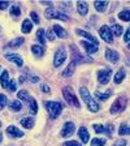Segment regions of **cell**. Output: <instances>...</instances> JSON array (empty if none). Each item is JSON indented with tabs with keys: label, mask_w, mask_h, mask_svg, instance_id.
<instances>
[{
	"label": "cell",
	"mask_w": 130,
	"mask_h": 146,
	"mask_svg": "<svg viewBox=\"0 0 130 146\" xmlns=\"http://www.w3.org/2000/svg\"><path fill=\"white\" fill-rule=\"evenodd\" d=\"M63 95H64V98H65V100H67L70 106L76 107V108H79V107H81V104H79V100L77 99L76 94H74V91L72 90V88H69V86H65V88L63 89Z\"/></svg>",
	"instance_id": "1"
},
{
	"label": "cell",
	"mask_w": 130,
	"mask_h": 146,
	"mask_svg": "<svg viewBox=\"0 0 130 146\" xmlns=\"http://www.w3.org/2000/svg\"><path fill=\"white\" fill-rule=\"evenodd\" d=\"M44 106H46V108H47V111L49 112L52 119L57 117L61 113V111H63V104H61L60 102H53V100L51 102V100H49V102H46Z\"/></svg>",
	"instance_id": "2"
},
{
	"label": "cell",
	"mask_w": 130,
	"mask_h": 146,
	"mask_svg": "<svg viewBox=\"0 0 130 146\" xmlns=\"http://www.w3.org/2000/svg\"><path fill=\"white\" fill-rule=\"evenodd\" d=\"M126 106H127V99H126V97H120V98H117V99L113 102L112 107H111V113L116 115V113L122 112V111L126 108Z\"/></svg>",
	"instance_id": "3"
},
{
	"label": "cell",
	"mask_w": 130,
	"mask_h": 146,
	"mask_svg": "<svg viewBox=\"0 0 130 146\" xmlns=\"http://www.w3.org/2000/svg\"><path fill=\"white\" fill-rule=\"evenodd\" d=\"M70 50H72V56H73V60L76 61L77 64H79V63H91L92 61V59L91 58H88V56H83V55L81 54V52L78 51V50L74 47V46H70Z\"/></svg>",
	"instance_id": "4"
},
{
	"label": "cell",
	"mask_w": 130,
	"mask_h": 146,
	"mask_svg": "<svg viewBox=\"0 0 130 146\" xmlns=\"http://www.w3.org/2000/svg\"><path fill=\"white\" fill-rule=\"evenodd\" d=\"M46 17L47 18H59V20H63V21H69V17H68L65 13L59 12L53 8H48L46 9Z\"/></svg>",
	"instance_id": "5"
},
{
	"label": "cell",
	"mask_w": 130,
	"mask_h": 146,
	"mask_svg": "<svg viewBox=\"0 0 130 146\" xmlns=\"http://www.w3.org/2000/svg\"><path fill=\"white\" fill-rule=\"evenodd\" d=\"M65 59H67V52H65V50L63 48V47H59L57 51L55 52V58H53V65L56 68H59L61 65V64L65 61Z\"/></svg>",
	"instance_id": "6"
},
{
	"label": "cell",
	"mask_w": 130,
	"mask_h": 146,
	"mask_svg": "<svg viewBox=\"0 0 130 146\" xmlns=\"http://www.w3.org/2000/svg\"><path fill=\"white\" fill-rule=\"evenodd\" d=\"M99 34H100L102 39H103L104 42H107V43H113V34H112L111 29H109L107 25H104V26L100 27Z\"/></svg>",
	"instance_id": "7"
},
{
	"label": "cell",
	"mask_w": 130,
	"mask_h": 146,
	"mask_svg": "<svg viewBox=\"0 0 130 146\" xmlns=\"http://www.w3.org/2000/svg\"><path fill=\"white\" fill-rule=\"evenodd\" d=\"M111 74H112V70L111 69H102L98 72V81L102 85H106L108 84L109 80H111Z\"/></svg>",
	"instance_id": "8"
},
{
	"label": "cell",
	"mask_w": 130,
	"mask_h": 146,
	"mask_svg": "<svg viewBox=\"0 0 130 146\" xmlns=\"http://www.w3.org/2000/svg\"><path fill=\"white\" fill-rule=\"evenodd\" d=\"M74 131H76L74 124H73V123H70V121H68V123H65V124H64V127H63V129H61L60 134H61V137H70L73 133H74Z\"/></svg>",
	"instance_id": "9"
},
{
	"label": "cell",
	"mask_w": 130,
	"mask_h": 146,
	"mask_svg": "<svg viewBox=\"0 0 130 146\" xmlns=\"http://www.w3.org/2000/svg\"><path fill=\"white\" fill-rule=\"evenodd\" d=\"M79 43H81V46L86 50V52H87V54H90V55L95 54V52L99 50V46H98V44H94V43L86 42V40H81Z\"/></svg>",
	"instance_id": "10"
},
{
	"label": "cell",
	"mask_w": 130,
	"mask_h": 146,
	"mask_svg": "<svg viewBox=\"0 0 130 146\" xmlns=\"http://www.w3.org/2000/svg\"><path fill=\"white\" fill-rule=\"evenodd\" d=\"M106 59L111 63H117L120 60V55L117 54V51H113L111 48H107L106 50Z\"/></svg>",
	"instance_id": "11"
},
{
	"label": "cell",
	"mask_w": 130,
	"mask_h": 146,
	"mask_svg": "<svg viewBox=\"0 0 130 146\" xmlns=\"http://www.w3.org/2000/svg\"><path fill=\"white\" fill-rule=\"evenodd\" d=\"M7 134H9L11 137H16V138L24 137V132L20 131L17 127H13V125H11V127L7 128Z\"/></svg>",
	"instance_id": "12"
},
{
	"label": "cell",
	"mask_w": 130,
	"mask_h": 146,
	"mask_svg": "<svg viewBox=\"0 0 130 146\" xmlns=\"http://www.w3.org/2000/svg\"><path fill=\"white\" fill-rule=\"evenodd\" d=\"M5 58L8 59L9 61H13L15 64H17L18 67H22V65H24V60H22L17 54H5Z\"/></svg>",
	"instance_id": "13"
},
{
	"label": "cell",
	"mask_w": 130,
	"mask_h": 146,
	"mask_svg": "<svg viewBox=\"0 0 130 146\" xmlns=\"http://www.w3.org/2000/svg\"><path fill=\"white\" fill-rule=\"evenodd\" d=\"M76 65H77V63H76L74 60L70 61V64L68 65L67 69H64L63 76H64V77H72L73 74H74V70H76Z\"/></svg>",
	"instance_id": "14"
},
{
	"label": "cell",
	"mask_w": 130,
	"mask_h": 146,
	"mask_svg": "<svg viewBox=\"0 0 130 146\" xmlns=\"http://www.w3.org/2000/svg\"><path fill=\"white\" fill-rule=\"evenodd\" d=\"M78 136H79V138H81V141H82L83 143H87L88 140H90V134H88L87 129H86L85 127H81V128H79Z\"/></svg>",
	"instance_id": "15"
},
{
	"label": "cell",
	"mask_w": 130,
	"mask_h": 146,
	"mask_svg": "<svg viewBox=\"0 0 130 146\" xmlns=\"http://www.w3.org/2000/svg\"><path fill=\"white\" fill-rule=\"evenodd\" d=\"M76 33L78 34V35H82V36H85L86 39H88V40H91V43H94V44H98V39L95 38V36H92L90 33H87V31H85V30H81V29H77L76 30Z\"/></svg>",
	"instance_id": "16"
},
{
	"label": "cell",
	"mask_w": 130,
	"mask_h": 146,
	"mask_svg": "<svg viewBox=\"0 0 130 146\" xmlns=\"http://www.w3.org/2000/svg\"><path fill=\"white\" fill-rule=\"evenodd\" d=\"M77 9H78V13L81 16L87 15V12H88L87 3H86V1H78V3H77Z\"/></svg>",
	"instance_id": "17"
},
{
	"label": "cell",
	"mask_w": 130,
	"mask_h": 146,
	"mask_svg": "<svg viewBox=\"0 0 130 146\" xmlns=\"http://www.w3.org/2000/svg\"><path fill=\"white\" fill-rule=\"evenodd\" d=\"M111 94H112V90H107L106 93H100L99 90H95V98L99 100H107L109 97H111Z\"/></svg>",
	"instance_id": "18"
},
{
	"label": "cell",
	"mask_w": 130,
	"mask_h": 146,
	"mask_svg": "<svg viewBox=\"0 0 130 146\" xmlns=\"http://www.w3.org/2000/svg\"><path fill=\"white\" fill-rule=\"evenodd\" d=\"M125 69L124 68H121V69H118V72L115 74V84L116 85H120L122 81H124V78H125Z\"/></svg>",
	"instance_id": "19"
},
{
	"label": "cell",
	"mask_w": 130,
	"mask_h": 146,
	"mask_svg": "<svg viewBox=\"0 0 130 146\" xmlns=\"http://www.w3.org/2000/svg\"><path fill=\"white\" fill-rule=\"evenodd\" d=\"M53 31L56 33V35H57L59 38H67V36H68L67 30H65V29H63L60 25H53Z\"/></svg>",
	"instance_id": "20"
},
{
	"label": "cell",
	"mask_w": 130,
	"mask_h": 146,
	"mask_svg": "<svg viewBox=\"0 0 130 146\" xmlns=\"http://www.w3.org/2000/svg\"><path fill=\"white\" fill-rule=\"evenodd\" d=\"M94 7L96 9L98 12H104L108 7V1H104V0H99V1H95L94 3Z\"/></svg>",
	"instance_id": "21"
},
{
	"label": "cell",
	"mask_w": 130,
	"mask_h": 146,
	"mask_svg": "<svg viewBox=\"0 0 130 146\" xmlns=\"http://www.w3.org/2000/svg\"><path fill=\"white\" fill-rule=\"evenodd\" d=\"M21 29H22V33H25V34L30 33L31 29H33V22H31L30 20H24Z\"/></svg>",
	"instance_id": "22"
},
{
	"label": "cell",
	"mask_w": 130,
	"mask_h": 146,
	"mask_svg": "<svg viewBox=\"0 0 130 146\" xmlns=\"http://www.w3.org/2000/svg\"><path fill=\"white\" fill-rule=\"evenodd\" d=\"M21 125L25 128H27V129H30V128L34 127V117H31V116H29V117H25L21 120Z\"/></svg>",
	"instance_id": "23"
},
{
	"label": "cell",
	"mask_w": 130,
	"mask_h": 146,
	"mask_svg": "<svg viewBox=\"0 0 130 146\" xmlns=\"http://www.w3.org/2000/svg\"><path fill=\"white\" fill-rule=\"evenodd\" d=\"M0 84L3 88H8V84H9V77H8V72L7 70H3L1 76H0Z\"/></svg>",
	"instance_id": "24"
},
{
	"label": "cell",
	"mask_w": 130,
	"mask_h": 146,
	"mask_svg": "<svg viewBox=\"0 0 130 146\" xmlns=\"http://www.w3.org/2000/svg\"><path fill=\"white\" fill-rule=\"evenodd\" d=\"M87 107H88V110H90L91 112H98V111H99V108H100L99 104H98L96 102L92 99V98H91V99L87 102Z\"/></svg>",
	"instance_id": "25"
},
{
	"label": "cell",
	"mask_w": 130,
	"mask_h": 146,
	"mask_svg": "<svg viewBox=\"0 0 130 146\" xmlns=\"http://www.w3.org/2000/svg\"><path fill=\"white\" fill-rule=\"evenodd\" d=\"M36 38H38V40H39L40 46H43L46 43V31L44 29H38V31H36Z\"/></svg>",
	"instance_id": "26"
},
{
	"label": "cell",
	"mask_w": 130,
	"mask_h": 146,
	"mask_svg": "<svg viewBox=\"0 0 130 146\" xmlns=\"http://www.w3.org/2000/svg\"><path fill=\"white\" fill-rule=\"evenodd\" d=\"M29 104H30V113L31 115H36V112H38V103H36V100L34 98H30Z\"/></svg>",
	"instance_id": "27"
},
{
	"label": "cell",
	"mask_w": 130,
	"mask_h": 146,
	"mask_svg": "<svg viewBox=\"0 0 130 146\" xmlns=\"http://www.w3.org/2000/svg\"><path fill=\"white\" fill-rule=\"evenodd\" d=\"M79 94H81L82 99L85 100L86 103H87L88 100L91 99V95H90V93H88V90L86 88H81V89H79Z\"/></svg>",
	"instance_id": "28"
},
{
	"label": "cell",
	"mask_w": 130,
	"mask_h": 146,
	"mask_svg": "<svg viewBox=\"0 0 130 146\" xmlns=\"http://www.w3.org/2000/svg\"><path fill=\"white\" fill-rule=\"evenodd\" d=\"M24 43V38H16V39H13V40H11V42L8 43V46L9 47H12V48H17V47H20V46Z\"/></svg>",
	"instance_id": "29"
},
{
	"label": "cell",
	"mask_w": 130,
	"mask_h": 146,
	"mask_svg": "<svg viewBox=\"0 0 130 146\" xmlns=\"http://www.w3.org/2000/svg\"><path fill=\"white\" fill-rule=\"evenodd\" d=\"M17 97H18V99H22L24 102H27V103H29V100L31 98V97H29V93L26 90H20L17 93Z\"/></svg>",
	"instance_id": "30"
},
{
	"label": "cell",
	"mask_w": 130,
	"mask_h": 146,
	"mask_svg": "<svg viewBox=\"0 0 130 146\" xmlns=\"http://www.w3.org/2000/svg\"><path fill=\"white\" fill-rule=\"evenodd\" d=\"M9 108H11V111H20V110L22 108V104L20 100H12L11 102V104H9Z\"/></svg>",
	"instance_id": "31"
},
{
	"label": "cell",
	"mask_w": 130,
	"mask_h": 146,
	"mask_svg": "<svg viewBox=\"0 0 130 146\" xmlns=\"http://www.w3.org/2000/svg\"><path fill=\"white\" fill-rule=\"evenodd\" d=\"M31 51H33V54L35 55V56H42L43 52H44V50H43L42 46L34 44V46H31Z\"/></svg>",
	"instance_id": "32"
},
{
	"label": "cell",
	"mask_w": 130,
	"mask_h": 146,
	"mask_svg": "<svg viewBox=\"0 0 130 146\" xmlns=\"http://www.w3.org/2000/svg\"><path fill=\"white\" fill-rule=\"evenodd\" d=\"M118 18L125 22H129L130 21V11H122V12H120L118 13Z\"/></svg>",
	"instance_id": "33"
},
{
	"label": "cell",
	"mask_w": 130,
	"mask_h": 146,
	"mask_svg": "<svg viewBox=\"0 0 130 146\" xmlns=\"http://www.w3.org/2000/svg\"><path fill=\"white\" fill-rule=\"evenodd\" d=\"M111 31H112L113 35L120 36L122 34V26L121 25H113V26L111 27Z\"/></svg>",
	"instance_id": "34"
},
{
	"label": "cell",
	"mask_w": 130,
	"mask_h": 146,
	"mask_svg": "<svg viewBox=\"0 0 130 146\" xmlns=\"http://www.w3.org/2000/svg\"><path fill=\"white\" fill-rule=\"evenodd\" d=\"M107 142L106 138H94V140L91 141V146H104V143Z\"/></svg>",
	"instance_id": "35"
},
{
	"label": "cell",
	"mask_w": 130,
	"mask_h": 146,
	"mask_svg": "<svg viewBox=\"0 0 130 146\" xmlns=\"http://www.w3.org/2000/svg\"><path fill=\"white\" fill-rule=\"evenodd\" d=\"M94 131L96 133H106V127L102 124H94Z\"/></svg>",
	"instance_id": "36"
},
{
	"label": "cell",
	"mask_w": 130,
	"mask_h": 146,
	"mask_svg": "<svg viewBox=\"0 0 130 146\" xmlns=\"http://www.w3.org/2000/svg\"><path fill=\"white\" fill-rule=\"evenodd\" d=\"M11 15L15 16V17H18V16L21 15V11H20V8H18L17 5H15L11 8Z\"/></svg>",
	"instance_id": "37"
},
{
	"label": "cell",
	"mask_w": 130,
	"mask_h": 146,
	"mask_svg": "<svg viewBox=\"0 0 130 146\" xmlns=\"http://www.w3.org/2000/svg\"><path fill=\"white\" fill-rule=\"evenodd\" d=\"M7 106V95L0 94V111Z\"/></svg>",
	"instance_id": "38"
},
{
	"label": "cell",
	"mask_w": 130,
	"mask_h": 146,
	"mask_svg": "<svg viewBox=\"0 0 130 146\" xmlns=\"http://www.w3.org/2000/svg\"><path fill=\"white\" fill-rule=\"evenodd\" d=\"M113 132H115V127H113L112 124H109V125H107L106 127V134L108 137H111L113 134Z\"/></svg>",
	"instance_id": "39"
},
{
	"label": "cell",
	"mask_w": 130,
	"mask_h": 146,
	"mask_svg": "<svg viewBox=\"0 0 130 146\" xmlns=\"http://www.w3.org/2000/svg\"><path fill=\"white\" fill-rule=\"evenodd\" d=\"M8 89L9 91H16L17 90V85H16V81L15 80H12V81H9V84H8Z\"/></svg>",
	"instance_id": "40"
},
{
	"label": "cell",
	"mask_w": 130,
	"mask_h": 146,
	"mask_svg": "<svg viewBox=\"0 0 130 146\" xmlns=\"http://www.w3.org/2000/svg\"><path fill=\"white\" fill-rule=\"evenodd\" d=\"M126 131H127V125L121 124V127L118 129V134H120V136H124V134H126Z\"/></svg>",
	"instance_id": "41"
},
{
	"label": "cell",
	"mask_w": 130,
	"mask_h": 146,
	"mask_svg": "<svg viewBox=\"0 0 130 146\" xmlns=\"http://www.w3.org/2000/svg\"><path fill=\"white\" fill-rule=\"evenodd\" d=\"M30 17H31V20L34 21V24H39V16H38V13L36 12H31Z\"/></svg>",
	"instance_id": "42"
},
{
	"label": "cell",
	"mask_w": 130,
	"mask_h": 146,
	"mask_svg": "<svg viewBox=\"0 0 130 146\" xmlns=\"http://www.w3.org/2000/svg\"><path fill=\"white\" fill-rule=\"evenodd\" d=\"M63 146H82L78 141H67V142H64Z\"/></svg>",
	"instance_id": "43"
},
{
	"label": "cell",
	"mask_w": 130,
	"mask_h": 146,
	"mask_svg": "<svg viewBox=\"0 0 130 146\" xmlns=\"http://www.w3.org/2000/svg\"><path fill=\"white\" fill-rule=\"evenodd\" d=\"M113 146H126V140L120 138V140H117L115 143H113Z\"/></svg>",
	"instance_id": "44"
},
{
	"label": "cell",
	"mask_w": 130,
	"mask_h": 146,
	"mask_svg": "<svg viewBox=\"0 0 130 146\" xmlns=\"http://www.w3.org/2000/svg\"><path fill=\"white\" fill-rule=\"evenodd\" d=\"M46 34H47V36H48V39H49V40H55V33H53L52 30H48Z\"/></svg>",
	"instance_id": "45"
},
{
	"label": "cell",
	"mask_w": 130,
	"mask_h": 146,
	"mask_svg": "<svg viewBox=\"0 0 130 146\" xmlns=\"http://www.w3.org/2000/svg\"><path fill=\"white\" fill-rule=\"evenodd\" d=\"M40 90H42L43 93H49V91H51V89H49L47 85H44V84H43V85H40Z\"/></svg>",
	"instance_id": "46"
},
{
	"label": "cell",
	"mask_w": 130,
	"mask_h": 146,
	"mask_svg": "<svg viewBox=\"0 0 130 146\" xmlns=\"http://www.w3.org/2000/svg\"><path fill=\"white\" fill-rule=\"evenodd\" d=\"M124 40H125L126 43H129V42H130V29L126 31V33H125V35H124Z\"/></svg>",
	"instance_id": "47"
},
{
	"label": "cell",
	"mask_w": 130,
	"mask_h": 146,
	"mask_svg": "<svg viewBox=\"0 0 130 146\" xmlns=\"http://www.w3.org/2000/svg\"><path fill=\"white\" fill-rule=\"evenodd\" d=\"M8 5H9L8 1H0V9H1V11H3V9H5Z\"/></svg>",
	"instance_id": "48"
},
{
	"label": "cell",
	"mask_w": 130,
	"mask_h": 146,
	"mask_svg": "<svg viewBox=\"0 0 130 146\" xmlns=\"http://www.w3.org/2000/svg\"><path fill=\"white\" fill-rule=\"evenodd\" d=\"M30 81L31 82H38V81H39V78H38L36 76H33V74H30Z\"/></svg>",
	"instance_id": "49"
},
{
	"label": "cell",
	"mask_w": 130,
	"mask_h": 146,
	"mask_svg": "<svg viewBox=\"0 0 130 146\" xmlns=\"http://www.w3.org/2000/svg\"><path fill=\"white\" fill-rule=\"evenodd\" d=\"M25 81H26V77H25V76L20 77V82H21V84H22V82H25Z\"/></svg>",
	"instance_id": "50"
},
{
	"label": "cell",
	"mask_w": 130,
	"mask_h": 146,
	"mask_svg": "<svg viewBox=\"0 0 130 146\" xmlns=\"http://www.w3.org/2000/svg\"><path fill=\"white\" fill-rule=\"evenodd\" d=\"M1 141H3V134L0 133V142H1Z\"/></svg>",
	"instance_id": "51"
},
{
	"label": "cell",
	"mask_w": 130,
	"mask_h": 146,
	"mask_svg": "<svg viewBox=\"0 0 130 146\" xmlns=\"http://www.w3.org/2000/svg\"><path fill=\"white\" fill-rule=\"evenodd\" d=\"M126 134H130V128H127V131H126Z\"/></svg>",
	"instance_id": "52"
},
{
	"label": "cell",
	"mask_w": 130,
	"mask_h": 146,
	"mask_svg": "<svg viewBox=\"0 0 130 146\" xmlns=\"http://www.w3.org/2000/svg\"><path fill=\"white\" fill-rule=\"evenodd\" d=\"M1 72H3V68L0 67V74H1Z\"/></svg>",
	"instance_id": "53"
},
{
	"label": "cell",
	"mask_w": 130,
	"mask_h": 146,
	"mask_svg": "<svg viewBox=\"0 0 130 146\" xmlns=\"http://www.w3.org/2000/svg\"><path fill=\"white\" fill-rule=\"evenodd\" d=\"M127 47H129V50H130V42H129V44H127Z\"/></svg>",
	"instance_id": "54"
},
{
	"label": "cell",
	"mask_w": 130,
	"mask_h": 146,
	"mask_svg": "<svg viewBox=\"0 0 130 146\" xmlns=\"http://www.w3.org/2000/svg\"><path fill=\"white\" fill-rule=\"evenodd\" d=\"M0 127H1V121H0Z\"/></svg>",
	"instance_id": "55"
}]
</instances>
